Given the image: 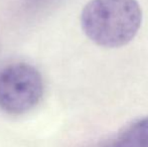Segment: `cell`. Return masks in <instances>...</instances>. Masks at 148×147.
I'll return each instance as SVG.
<instances>
[{"label": "cell", "mask_w": 148, "mask_h": 147, "mask_svg": "<svg viewBox=\"0 0 148 147\" xmlns=\"http://www.w3.org/2000/svg\"><path fill=\"white\" fill-rule=\"evenodd\" d=\"M102 147H148V117L135 122L116 139Z\"/></svg>", "instance_id": "cell-3"}, {"label": "cell", "mask_w": 148, "mask_h": 147, "mask_svg": "<svg viewBox=\"0 0 148 147\" xmlns=\"http://www.w3.org/2000/svg\"><path fill=\"white\" fill-rule=\"evenodd\" d=\"M142 22L136 0H91L81 14L85 34L103 47H120L130 42Z\"/></svg>", "instance_id": "cell-1"}, {"label": "cell", "mask_w": 148, "mask_h": 147, "mask_svg": "<svg viewBox=\"0 0 148 147\" xmlns=\"http://www.w3.org/2000/svg\"><path fill=\"white\" fill-rule=\"evenodd\" d=\"M43 80L33 66L14 63L0 70V109L10 115H21L39 103Z\"/></svg>", "instance_id": "cell-2"}]
</instances>
